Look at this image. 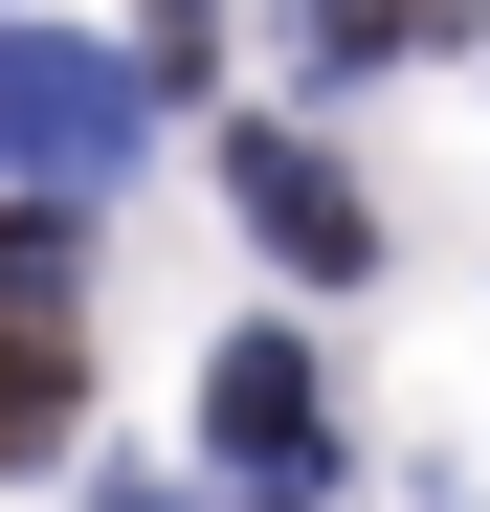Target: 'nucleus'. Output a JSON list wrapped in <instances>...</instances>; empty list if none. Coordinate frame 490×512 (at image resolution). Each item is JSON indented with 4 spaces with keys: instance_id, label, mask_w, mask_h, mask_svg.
<instances>
[{
    "instance_id": "0eeeda50",
    "label": "nucleus",
    "mask_w": 490,
    "mask_h": 512,
    "mask_svg": "<svg viewBox=\"0 0 490 512\" xmlns=\"http://www.w3.org/2000/svg\"><path fill=\"white\" fill-rule=\"evenodd\" d=\"M201 23H223V0H134V45H112V67H134V90H179V67H201Z\"/></svg>"
},
{
    "instance_id": "20e7f679",
    "label": "nucleus",
    "mask_w": 490,
    "mask_h": 512,
    "mask_svg": "<svg viewBox=\"0 0 490 512\" xmlns=\"http://www.w3.org/2000/svg\"><path fill=\"white\" fill-rule=\"evenodd\" d=\"M290 45H312V67L357 90V67H446V45H468V0H312Z\"/></svg>"
},
{
    "instance_id": "f257e3e1",
    "label": "nucleus",
    "mask_w": 490,
    "mask_h": 512,
    "mask_svg": "<svg viewBox=\"0 0 490 512\" xmlns=\"http://www.w3.org/2000/svg\"><path fill=\"white\" fill-rule=\"evenodd\" d=\"M134 134H156V90H134L112 45L0 23V201H112V179H134Z\"/></svg>"
},
{
    "instance_id": "f03ea898",
    "label": "nucleus",
    "mask_w": 490,
    "mask_h": 512,
    "mask_svg": "<svg viewBox=\"0 0 490 512\" xmlns=\"http://www.w3.org/2000/svg\"><path fill=\"white\" fill-rule=\"evenodd\" d=\"M223 201H245V245H268V268H312V290H357V268H379L357 156H312L290 112H245V134H223Z\"/></svg>"
},
{
    "instance_id": "423d86ee",
    "label": "nucleus",
    "mask_w": 490,
    "mask_h": 512,
    "mask_svg": "<svg viewBox=\"0 0 490 512\" xmlns=\"http://www.w3.org/2000/svg\"><path fill=\"white\" fill-rule=\"evenodd\" d=\"M67 268H90V201H0V334H67Z\"/></svg>"
},
{
    "instance_id": "7ed1b4c3",
    "label": "nucleus",
    "mask_w": 490,
    "mask_h": 512,
    "mask_svg": "<svg viewBox=\"0 0 490 512\" xmlns=\"http://www.w3.org/2000/svg\"><path fill=\"white\" fill-rule=\"evenodd\" d=\"M223 468L268 490V512H312V468H335V379H312V334H223Z\"/></svg>"
},
{
    "instance_id": "6e6552de",
    "label": "nucleus",
    "mask_w": 490,
    "mask_h": 512,
    "mask_svg": "<svg viewBox=\"0 0 490 512\" xmlns=\"http://www.w3.org/2000/svg\"><path fill=\"white\" fill-rule=\"evenodd\" d=\"M90 512H179V490H156V468H112V490H90Z\"/></svg>"
},
{
    "instance_id": "39448f33",
    "label": "nucleus",
    "mask_w": 490,
    "mask_h": 512,
    "mask_svg": "<svg viewBox=\"0 0 490 512\" xmlns=\"http://www.w3.org/2000/svg\"><path fill=\"white\" fill-rule=\"evenodd\" d=\"M67 423H90V357L67 334H0V468H67Z\"/></svg>"
}]
</instances>
